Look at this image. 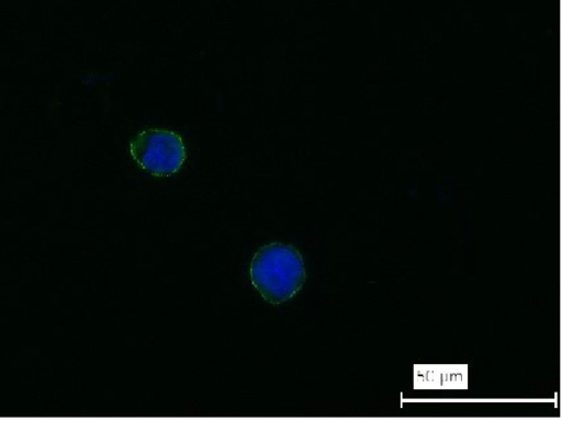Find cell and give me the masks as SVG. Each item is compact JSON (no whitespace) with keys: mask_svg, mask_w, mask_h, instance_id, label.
<instances>
[{"mask_svg":"<svg viewBox=\"0 0 562 421\" xmlns=\"http://www.w3.org/2000/svg\"><path fill=\"white\" fill-rule=\"evenodd\" d=\"M251 278L266 301L280 304L294 298L302 288L306 269L297 249L272 244L258 250L254 256Z\"/></svg>","mask_w":562,"mask_h":421,"instance_id":"1","label":"cell"},{"mask_svg":"<svg viewBox=\"0 0 562 421\" xmlns=\"http://www.w3.org/2000/svg\"><path fill=\"white\" fill-rule=\"evenodd\" d=\"M134 162L155 177L175 175L186 163V145L181 135L171 130L146 129L129 146Z\"/></svg>","mask_w":562,"mask_h":421,"instance_id":"2","label":"cell"}]
</instances>
